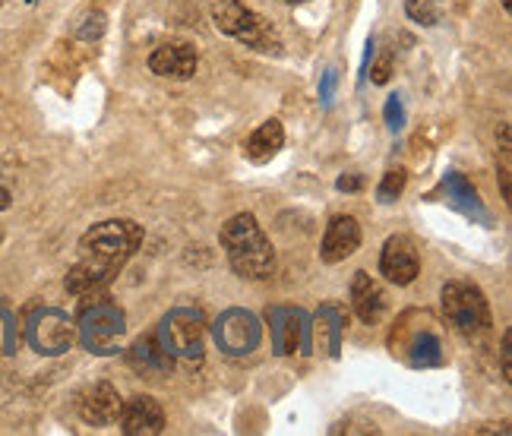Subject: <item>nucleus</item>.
<instances>
[{
    "label": "nucleus",
    "instance_id": "nucleus-15",
    "mask_svg": "<svg viewBox=\"0 0 512 436\" xmlns=\"http://www.w3.org/2000/svg\"><path fill=\"white\" fill-rule=\"evenodd\" d=\"M266 320H269V329H272V348H275V354L288 358V354H294V351L301 348L304 323H307V316L301 310H294V307H272L266 313Z\"/></svg>",
    "mask_w": 512,
    "mask_h": 436
},
{
    "label": "nucleus",
    "instance_id": "nucleus-11",
    "mask_svg": "<svg viewBox=\"0 0 512 436\" xmlns=\"http://www.w3.org/2000/svg\"><path fill=\"white\" fill-rule=\"evenodd\" d=\"M361 247V225L354 215H332L326 234H323V244H320V260L326 266H336L342 260Z\"/></svg>",
    "mask_w": 512,
    "mask_h": 436
},
{
    "label": "nucleus",
    "instance_id": "nucleus-13",
    "mask_svg": "<svg viewBox=\"0 0 512 436\" xmlns=\"http://www.w3.org/2000/svg\"><path fill=\"white\" fill-rule=\"evenodd\" d=\"M121 405H124L121 395H117L111 383H92L76 399V411H80L83 424L89 427H111L117 421V414H121Z\"/></svg>",
    "mask_w": 512,
    "mask_h": 436
},
{
    "label": "nucleus",
    "instance_id": "nucleus-19",
    "mask_svg": "<svg viewBox=\"0 0 512 436\" xmlns=\"http://www.w3.org/2000/svg\"><path fill=\"white\" fill-rule=\"evenodd\" d=\"M282 146H285V127L279 121H266L250 133V140L244 143V155L253 165H266L282 152Z\"/></svg>",
    "mask_w": 512,
    "mask_h": 436
},
{
    "label": "nucleus",
    "instance_id": "nucleus-29",
    "mask_svg": "<svg viewBox=\"0 0 512 436\" xmlns=\"http://www.w3.org/2000/svg\"><path fill=\"white\" fill-rule=\"evenodd\" d=\"M10 203H13L10 190H7V187H0V212H4V209H10Z\"/></svg>",
    "mask_w": 512,
    "mask_h": 436
},
{
    "label": "nucleus",
    "instance_id": "nucleus-26",
    "mask_svg": "<svg viewBox=\"0 0 512 436\" xmlns=\"http://www.w3.org/2000/svg\"><path fill=\"white\" fill-rule=\"evenodd\" d=\"M389 76H392V57H380L377 67L370 70V79H373L377 86H386V83H389Z\"/></svg>",
    "mask_w": 512,
    "mask_h": 436
},
{
    "label": "nucleus",
    "instance_id": "nucleus-16",
    "mask_svg": "<svg viewBox=\"0 0 512 436\" xmlns=\"http://www.w3.org/2000/svg\"><path fill=\"white\" fill-rule=\"evenodd\" d=\"M351 307L358 313V320L367 326H377L383 320V313L389 307L386 291L377 279H370L367 272H354L351 279Z\"/></svg>",
    "mask_w": 512,
    "mask_h": 436
},
{
    "label": "nucleus",
    "instance_id": "nucleus-28",
    "mask_svg": "<svg viewBox=\"0 0 512 436\" xmlns=\"http://www.w3.org/2000/svg\"><path fill=\"white\" fill-rule=\"evenodd\" d=\"M332 89H336V73H326L323 76V86H320V98H323V102H329V98H332Z\"/></svg>",
    "mask_w": 512,
    "mask_h": 436
},
{
    "label": "nucleus",
    "instance_id": "nucleus-20",
    "mask_svg": "<svg viewBox=\"0 0 512 436\" xmlns=\"http://www.w3.org/2000/svg\"><path fill=\"white\" fill-rule=\"evenodd\" d=\"M342 316L336 307H323L317 316H313V348L317 354H326V358H339L342 348Z\"/></svg>",
    "mask_w": 512,
    "mask_h": 436
},
{
    "label": "nucleus",
    "instance_id": "nucleus-21",
    "mask_svg": "<svg viewBox=\"0 0 512 436\" xmlns=\"http://www.w3.org/2000/svg\"><path fill=\"white\" fill-rule=\"evenodd\" d=\"M105 29H108V16L102 10H86L80 16V23H76V38H80V42L95 45L98 38L105 35Z\"/></svg>",
    "mask_w": 512,
    "mask_h": 436
},
{
    "label": "nucleus",
    "instance_id": "nucleus-3",
    "mask_svg": "<svg viewBox=\"0 0 512 436\" xmlns=\"http://www.w3.org/2000/svg\"><path fill=\"white\" fill-rule=\"evenodd\" d=\"M212 23L219 32L231 35L234 42H241L244 48L256 54H272V57L282 54L279 29H275L266 16L241 4V0H219V4L212 7Z\"/></svg>",
    "mask_w": 512,
    "mask_h": 436
},
{
    "label": "nucleus",
    "instance_id": "nucleus-31",
    "mask_svg": "<svg viewBox=\"0 0 512 436\" xmlns=\"http://www.w3.org/2000/svg\"><path fill=\"white\" fill-rule=\"evenodd\" d=\"M282 4H304V0H282Z\"/></svg>",
    "mask_w": 512,
    "mask_h": 436
},
{
    "label": "nucleus",
    "instance_id": "nucleus-7",
    "mask_svg": "<svg viewBox=\"0 0 512 436\" xmlns=\"http://www.w3.org/2000/svg\"><path fill=\"white\" fill-rule=\"evenodd\" d=\"M212 335H215V345H219L225 354H231V358H244V354H253L256 348H260V342H263L260 320H256L250 310H238V307L225 310L219 320H215Z\"/></svg>",
    "mask_w": 512,
    "mask_h": 436
},
{
    "label": "nucleus",
    "instance_id": "nucleus-23",
    "mask_svg": "<svg viewBox=\"0 0 512 436\" xmlns=\"http://www.w3.org/2000/svg\"><path fill=\"white\" fill-rule=\"evenodd\" d=\"M405 13L411 23H421L427 29L440 23V10L433 7V0H405Z\"/></svg>",
    "mask_w": 512,
    "mask_h": 436
},
{
    "label": "nucleus",
    "instance_id": "nucleus-25",
    "mask_svg": "<svg viewBox=\"0 0 512 436\" xmlns=\"http://www.w3.org/2000/svg\"><path fill=\"white\" fill-rule=\"evenodd\" d=\"M402 124H405V111H402L399 95H389V102H386V127L396 133Z\"/></svg>",
    "mask_w": 512,
    "mask_h": 436
},
{
    "label": "nucleus",
    "instance_id": "nucleus-12",
    "mask_svg": "<svg viewBox=\"0 0 512 436\" xmlns=\"http://www.w3.org/2000/svg\"><path fill=\"white\" fill-rule=\"evenodd\" d=\"M121 430L127 436H159L165 433V408L152 395H133L121 405Z\"/></svg>",
    "mask_w": 512,
    "mask_h": 436
},
{
    "label": "nucleus",
    "instance_id": "nucleus-9",
    "mask_svg": "<svg viewBox=\"0 0 512 436\" xmlns=\"http://www.w3.org/2000/svg\"><path fill=\"white\" fill-rule=\"evenodd\" d=\"M196 67H200V54H196L190 42H181V38L162 42L149 54V70L165 79H193Z\"/></svg>",
    "mask_w": 512,
    "mask_h": 436
},
{
    "label": "nucleus",
    "instance_id": "nucleus-14",
    "mask_svg": "<svg viewBox=\"0 0 512 436\" xmlns=\"http://www.w3.org/2000/svg\"><path fill=\"white\" fill-rule=\"evenodd\" d=\"M405 335V342L399 345V354L408 361V367H440L446 361V354H443V342H440V332L433 329L430 323L424 326H415V329H408L402 332Z\"/></svg>",
    "mask_w": 512,
    "mask_h": 436
},
{
    "label": "nucleus",
    "instance_id": "nucleus-22",
    "mask_svg": "<svg viewBox=\"0 0 512 436\" xmlns=\"http://www.w3.org/2000/svg\"><path fill=\"white\" fill-rule=\"evenodd\" d=\"M405 184H408V171H405V168H392V171H386V174H383V181H380V190H377L380 203H396L399 196H402V190H405Z\"/></svg>",
    "mask_w": 512,
    "mask_h": 436
},
{
    "label": "nucleus",
    "instance_id": "nucleus-30",
    "mask_svg": "<svg viewBox=\"0 0 512 436\" xmlns=\"http://www.w3.org/2000/svg\"><path fill=\"white\" fill-rule=\"evenodd\" d=\"M500 4H503V10H512V0H500Z\"/></svg>",
    "mask_w": 512,
    "mask_h": 436
},
{
    "label": "nucleus",
    "instance_id": "nucleus-8",
    "mask_svg": "<svg viewBox=\"0 0 512 436\" xmlns=\"http://www.w3.org/2000/svg\"><path fill=\"white\" fill-rule=\"evenodd\" d=\"M76 342V326L64 310H38L29 320V345L38 354H64Z\"/></svg>",
    "mask_w": 512,
    "mask_h": 436
},
{
    "label": "nucleus",
    "instance_id": "nucleus-2",
    "mask_svg": "<svg viewBox=\"0 0 512 436\" xmlns=\"http://www.w3.org/2000/svg\"><path fill=\"white\" fill-rule=\"evenodd\" d=\"M219 244L234 275H241L247 282H263L275 272V247L263 225L256 222V215L250 212L231 215L219 231Z\"/></svg>",
    "mask_w": 512,
    "mask_h": 436
},
{
    "label": "nucleus",
    "instance_id": "nucleus-18",
    "mask_svg": "<svg viewBox=\"0 0 512 436\" xmlns=\"http://www.w3.org/2000/svg\"><path fill=\"white\" fill-rule=\"evenodd\" d=\"M443 193H446V203H449L452 209H459V212L468 215V218H481V222H487V209L481 206L478 190L471 187V181H468L465 174L449 171V174L443 177Z\"/></svg>",
    "mask_w": 512,
    "mask_h": 436
},
{
    "label": "nucleus",
    "instance_id": "nucleus-1",
    "mask_svg": "<svg viewBox=\"0 0 512 436\" xmlns=\"http://www.w3.org/2000/svg\"><path fill=\"white\" fill-rule=\"evenodd\" d=\"M143 244V225L130 222V218H108V222L92 225L76 250V263L67 272V291L70 294H89L105 288L117 272H121L130 256Z\"/></svg>",
    "mask_w": 512,
    "mask_h": 436
},
{
    "label": "nucleus",
    "instance_id": "nucleus-24",
    "mask_svg": "<svg viewBox=\"0 0 512 436\" xmlns=\"http://www.w3.org/2000/svg\"><path fill=\"white\" fill-rule=\"evenodd\" d=\"M500 373L503 380L512 383V329L503 332V345H500Z\"/></svg>",
    "mask_w": 512,
    "mask_h": 436
},
{
    "label": "nucleus",
    "instance_id": "nucleus-17",
    "mask_svg": "<svg viewBox=\"0 0 512 436\" xmlns=\"http://www.w3.org/2000/svg\"><path fill=\"white\" fill-rule=\"evenodd\" d=\"M127 354H130V367L143 376H152V380L155 376H168L174 367V354L162 345L159 332H149L143 339H136Z\"/></svg>",
    "mask_w": 512,
    "mask_h": 436
},
{
    "label": "nucleus",
    "instance_id": "nucleus-32",
    "mask_svg": "<svg viewBox=\"0 0 512 436\" xmlns=\"http://www.w3.org/2000/svg\"><path fill=\"white\" fill-rule=\"evenodd\" d=\"M0 244H4V225H0Z\"/></svg>",
    "mask_w": 512,
    "mask_h": 436
},
{
    "label": "nucleus",
    "instance_id": "nucleus-6",
    "mask_svg": "<svg viewBox=\"0 0 512 436\" xmlns=\"http://www.w3.org/2000/svg\"><path fill=\"white\" fill-rule=\"evenodd\" d=\"M155 332H159L162 345L174 354V358H184V361L203 358V351H206V316H203V310L174 307Z\"/></svg>",
    "mask_w": 512,
    "mask_h": 436
},
{
    "label": "nucleus",
    "instance_id": "nucleus-4",
    "mask_svg": "<svg viewBox=\"0 0 512 436\" xmlns=\"http://www.w3.org/2000/svg\"><path fill=\"white\" fill-rule=\"evenodd\" d=\"M443 316L452 326V332H459L468 342H481L494 329V316H490V304L478 285L471 282H446L440 291Z\"/></svg>",
    "mask_w": 512,
    "mask_h": 436
},
{
    "label": "nucleus",
    "instance_id": "nucleus-5",
    "mask_svg": "<svg viewBox=\"0 0 512 436\" xmlns=\"http://www.w3.org/2000/svg\"><path fill=\"white\" fill-rule=\"evenodd\" d=\"M124 332H127L124 310L117 304H111L108 297L83 304V310H80V342L86 351H92V354L121 351Z\"/></svg>",
    "mask_w": 512,
    "mask_h": 436
},
{
    "label": "nucleus",
    "instance_id": "nucleus-10",
    "mask_svg": "<svg viewBox=\"0 0 512 436\" xmlns=\"http://www.w3.org/2000/svg\"><path fill=\"white\" fill-rule=\"evenodd\" d=\"M380 272L386 275V282L392 285H411L421 275V260H418V250L408 237L396 234L389 237L383 244L380 253Z\"/></svg>",
    "mask_w": 512,
    "mask_h": 436
},
{
    "label": "nucleus",
    "instance_id": "nucleus-27",
    "mask_svg": "<svg viewBox=\"0 0 512 436\" xmlns=\"http://www.w3.org/2000/svg\"><path fill=\"white\" fill-rule=\"evenodd\" d=\"M336 187H339L342 193H358V190L364 187V177H361L358 171H351V174H342L339 181H336Z\"/></svg>",
    "mask_w": 512,
    "mask_h": 436
}]
</instances>
